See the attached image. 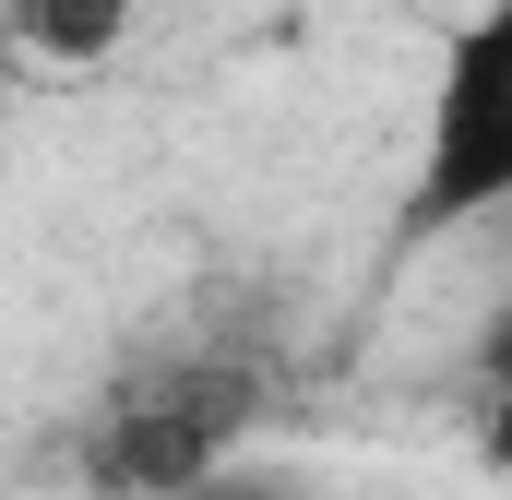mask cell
<instances>
[{"label":"cell","instance_id":"277c9868","mask_svg":"<svg viewBox=\"0 0 512 500\" xmlns=\"http://www.w3.org/2000/svg\"><path fill=\"white\" fill-rule=\"evenodd\" d=\"M477 453H489V477H512V381H489V417H477Z\"/></svg>","mask_w":512,"mask_h":500},{"label":"cell","instance_id":"5b68a950","mask_svg":"<svg viewBox=\"0 0 512 500\" xmlns=\"http://www.w3.org/2000/svg\"><path fill=\"white\" fill-rule=\"evenodd\" d=\"M179 500H298V489H274V477H251V465H215L203 489H179Z\"/></svg>","mask_w":512,"mask_h":500},{"label":"cell","instance_id":"6da1fadb","mask_svg":"<svg viewBox=\"0 0 512 500\" xmlns=\"http://www.w3.org/2000/svg\"><path fill=\"white\" fill-rule=\"evenodd\" d=\"M477 215H512V0H489L441 48L429 131H417V179H405V215H393L382 262H417L429 239H453Z\"/></svg>","mask_w":512,"mask_h":500},{"label":"cell","instance_id":"3957f363","mask_svg":"<svg viewBox=\"0 0 512 500\" xmlns=\"http://www.w3.org/2000/svg\"><path fill=\"white\" fill-rule=\"evenodd\" d=\"M12 36L36 60H60V72H96L131 36V0H12Z\"/></svg>","mask_w":512,"mask_h":500},{"label":"cell","instance_id":"8992f818","mask_svg":"<svg viewBox=\"0 0 512 500\" xmlns=\"http://www.w3.org/2000/svg\"><path fill=\"white\" fill-rule=\"evenodd\" d=\"M477 370H489V381H512V298L489 310V334H477Z\"/></svg>","mask_w":512,"mask_h":500},{"label":"cell","instance_id":"7a4b0ae2","mask_svg":"<svg viewBox=\"0 0 512 500\" xmlns=\"http://www.w3.org/2000/svg\"><path fill=\"white\" fill-rule=\"evenodd\" d=\"M262 417V381L251 370H215V358H191V370H143L84 429V489L96 500H179L203 489L215 465H227V441Z\"/></svg>","mask_w":512,"mask_h":500}]
</instances>
